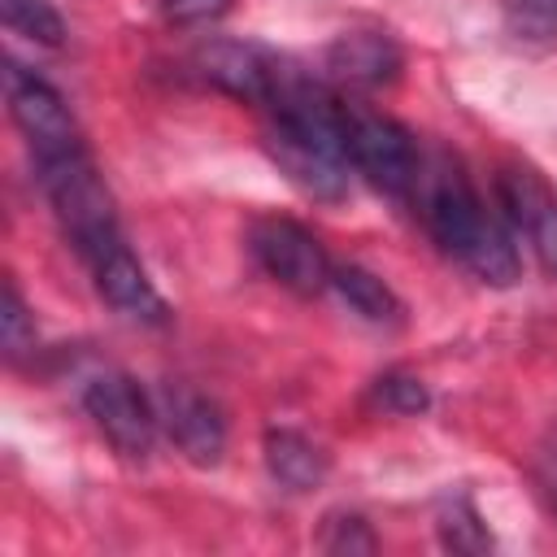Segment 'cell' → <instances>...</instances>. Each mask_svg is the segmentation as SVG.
<instances>
[{
    "label": "cell",
    "instance_id": "15",
    "mask_svg": "<svg viewBox=\"0 0 557 557\" xmlns=\"http://www.w3.org/2000/svg\"><path fill=\"white\" fill-rule=\"evenodd\" d=\"M500 9H505V26L518 39L531 44L557 39V0H500Z\"/></svg>",
    "mask_w": 557,
    "mask_h": 557
},
{
    "label": "cell",
    "instance_id": "13",
    "mask_svg": "<svg viewBox=\"0 0 557 557\" xmlns=\"http://www.w3.org/2000/svg\"><path fill=\"white\" fill-rule=\"evenodd\" d=\"M331 287H335L339 300H344L357 318H366L370 326H400V322H405L400 296H396L379 274H370L366 265H335V270H331Z\"/></svg>",
    "mask_w": 557,
    "mask_h": 557
},
{
    "label": "cell",
    "instance_id": "4",
    "mask_svg": "<svg viewBox=\"0 0 557 557\" xmlns=\"http://www.w3.org/2000/svg\"><path fill=\"white\" fill-rule=\"evenodd\" d=\"M83 409L96 422V431L131 461H144L157 444L161 413L152 396L131 379V374H96L83 387Z\"/></svg>",
    "mask_w": 557,
    "mask_h": 557
},
{
    "label": "cell",
    "instance_id": "11",
    "mask_svg": "<svg viewBox=\"0 0 557 557\" xmlns=\"http://www.w3.org/2000/svg\"><path fill=\"white\" fill-rule=\"evenodd\" d=\"M400 48L383 30H348L326 48V65L348 87H383L400 74Z\"/></svg>",
    "mask_w": 557,
    "mask_h": 557
},
{
    "label": "cell",
    "instance_id": "10",
    "mask_svg": "<svg viewBox=\"0 0 557 557\" xmlns=\"http://www.w3.org/2000/svg\"><path fill=\"white\" fill-rule=\"evenodd\" d=\"M87 270H91L96 292H100L117 313H126V318H135V322H165V300H161V292L152 287V278H148V270L139 265V257L131 252V244H117V248L100 252Z\"/></svg>",
    "mask_w": 557,
    "mask_h": 557
},
{
    "label": "cell",
    "instance_id": "18",
    "mask_svg": "<svg viewBox=\"0 0 557 557\" xmlns=\"http://www.w3.org/2000/svg\"><path fill=\"white\" fill-rule=\"evenodd\" d=\"M374 396H379V405H383V409H392V413H422V409L431 405V396H426L422 379L400 374V370L383 374V379L374 383Z\"/></svg>",
    "mask_w": 557,
    "mask_h": 557
},
{
    "label": "cell",
    "instance_id": "2",
    "mask_svg": "<svg viewBox=\"0 0 557 557\" xmlns=\"http://www.w3.org/2000/svg\"><path fill=\"white\" fill-rule=\"evenodd\" d=\"M35 170H39V187L61 222V235L74 244L83 265H91L100 252L126 244L122 226H117L113 196H109L87 144L52 152V157H35Z\"/></svg>",
    "mask_w": 557,
    "mask_h": 557
},
{
    "label": "cell",
    "instance_id": "21",
    "mask_svg": "<svg viewBox=\"0 0 557 557\" xmlns=\"http://www.w3.org/2000/svg\"><path fill=\"white\" fill-rule=\"evenodd\" d=\"M531 474H535V487H540V496H544L548 513L557 518V435H548V440L535 448Z\"/></svg>",
    "mask_w": 557,
    "mask_h": 557
},
{
    "label": "cell",
    "instance_id": "20",
    "mask_svg": "<svg viewBox=\"0 0 557 557\" xmlns=\"http://www.w3.org/2000/svg\"><path fill=\"white\" fill-rule=\"evenodd\" d=\"M235 0H161V17L174 26H209L231 13Z\"/></svg>",
    "mask_w": 557,
    "mask_h": 557
},
{
    "label": "cell",
    "instance_id": "7",
    "mask_svg": "<svg viewBox=\"0 0 557 557\" xmlns=\"http://www.w3.org/2000/svg\"><path fill=\"white\" fill-rule=\"evenodd\" d=\"M496 205L513 235H527L548 261H557V191L548 178L527 165L509 161L496 170Z\"/></svg>",
    "mask_w": 557,
    "mask_h": 557
},
{
    "label": "cell",
    "instance_id": "19",
    "mask_svg": "<svg viewBox=\"0 0 557 557\" xmlns=\"http://www.w3.org/2000/svg\"><path fill=\"white\" fill-rule=\"evenodd\" d=\"M326 553H374L379 548V540L370 535V527L357 518V513H335V518H326V531H322V540H318Z\"/></svg>",
    "mask_w": 557,
    "mask_h": 557
},
{
    "label": "cell",
    "instance_id": "5",
    "mask_svg": "<svg viewBox=\"0 0 557 557\" xmlns=\"http://www.w3.org/2000/svg\"><path fill=\"white\" fill-rule=\"evenodd\" d=\"M248 248L257 257V265L287 292L296 296H318L322 287H331V257L318 244L313 231H305L292 218H261L248 231Z\"/></svg>",
    "mask_w": 557,
    "mask_h": 557
},
{
    "label": "cell",
    "instance_id": "3",
    "mask_svg": "<svg viewBox=\"0 0 557 557\" xmlns=\"http://www.w3.org/2000/svg\"><path fill=\"white\" fill-rule=\"evenodd\" d=\"M344 152L352 174H361L374 191L392 200H413L422 152L396 117L370 109H344Z\"/></svg>",
    "mask_w": 557,
    "mask_h": 557
},
{
    "label": "cell",
    "instance_id": "6",
    "mask_svg": "<svg viewBox=\"0 0 557 557\" xmlns=\"http://www.w3.org/2000/svg\"><path fill=\"white\" fill-rule=\"evenodd\" d=\"M4 96H9V113H13L17 131L30 144V157H52V152H65V148L83 144V131H78L70 104L39 74H30L22 65H9L4 70Z\"/></svg>",
    "mask_w": 557,
    "mask_h": 557
},
{
    "label": "cell",
    "instance_id": "8",
    "mask_svg": "<svg viewBox=\"0 0 557 557\" xmlns=\"http://www.w3.org/2000/svg\"><path fill=\"white\" fill-rule=\"evenodd\" d=\"M196 70L205 83H213L218 91L244 100V104H270L274 83L283 74V57L257 48V44H231V39H213L196 52Z\"/></svg>",
    "mask_w": 557,
    "mask_h": 557
},
{
    "label": "cell",
    "instance_id": "9",
    "mask_svg": "<svg viewBox=\"0 0 557 557\" xmlns=\"http://www.w3.org/2000/svg\"><path fill=\"white\" fill-rule=\"evenodd\" d=\"M157 413H161L165 435L174 440V448L191 466H218L222 461V453H226V418L205 392L174 383V387L161 392Z\"/></svg>",
    "mask_w": 557,
    "mask_h": 557
},
{
    "label": "cell",
    "instance_id": "1",
    "mask_svg": "<svg viewBox=\"0 0 557 557\" xmlns=\"http://www.w3.org/2000/svg\"><path fill=\"white\" fill-rule=\"evenodd\" d=\"M413 205L431 231V239L479 283L509 287L518 278V248L509 235V222L483 205L474 183L453 157H422V174L413 187Z\"/></svg>",
    "mask_w": 557,
    "mask_h": 557
},
{
    "label": "cell",
    "instance_id": "12",
    "mask_svg": "<svg viewBox=\"0 0 557 557\" xmlns=\"http://www.w3.org/2000/svg\"><path fill=\"white\" fill-rule=\"evenodd\" d=\"M265 470L274 474V483H283L287 492H309L326 479V453L305 440L300 431H270L265 435Z\"/></svg>",
    "mask_w": 557,
    "mask_h": 557
},
{
    "label": "cell",
    "instance_id": "16",
    "mask_svg": "<svg viewBox=\"0 0 557 557\" xmlns=\"http://www.w3.org/2000/svg\"><path fill=\"white\" fill-rule=\"evenodd\" d=\"M440 540L453 553H483V548H492V535L483 531L479 513L466 500H448V509L440 518Z\"/></svg>",
    "mask_w": 557,
    "mask_h": 557
},
{
    "label": "cell",
    "instance_id": "17",
    "mask_svg": "<svg viewBox=\"0 0 557 557\" xmlns=\"http://www.w3.org/2000/svg\"><path fill=\"white\" fill-rule=\"evenodd\" d=\"M0 331H4V348L17 357V352H26L30 344H35V322H30V313H26V300H22V292H17V283L13 278H4V300H0Z\"/></svg>",
    "mask_w": 557,
    "mask_h": 557
},
{
    "label": "cell",
    "instance_id": "14",
    "mask_svg": "<svg viewBox=\"0 0 557 557\" xmlns=\"http://www.w3.org/2000/svg\"><path fill=\"white\" fill-rule=\"evenodd\" d=\"M0 9H4V26L22 39L48 44V48H57L65 39V22L52 9V0H0Z\"/></svg>",
    "mask_w": 557,
    "mask_h": 557
}]
</instances>
